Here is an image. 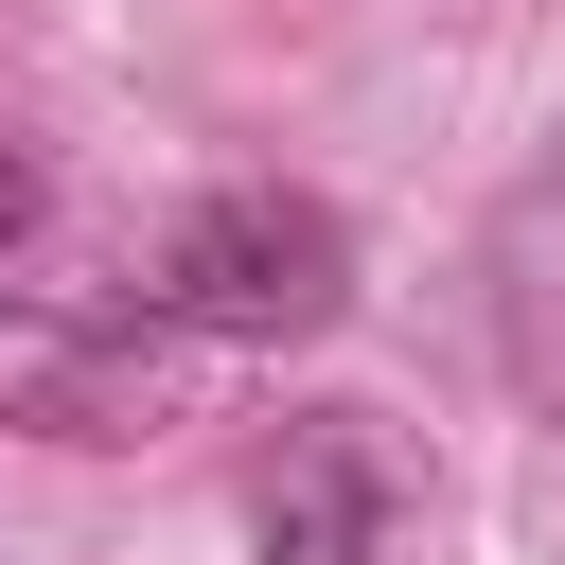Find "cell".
<instances>
[{"label":"cell","instance_id":"cell-1","mask_svg":"<svg viewBox=\"0 0 565 565\" xmlns=\"http://www.w3.org/2000/svg\"><path fill=\"white\" fill-rule=\"evenodd\" d=\"M141 318H159V335H230V353L335 335V318H353V230H335L318 194H282V177H230V194H194V212L159 230Z\"/></svg>","mask_w":565,"mask_h":565},{"label":"cell","instance_id":"cell-2","mask_svg":"<svg viewBox=\"0 0 565 565\" xmlns=\"http://www.w3.org/2000/svg\"><path fill=\"white\" fill-rule=\"evenodd\" d=\"M0 424H35V441H159V424H194V353L141 335V318L0 300Z\"/></svg>","mask_w":565,"mask_h":565},{"label":"cell","instance_id":"cell-3","mask_svg":"<svg viewBox=\"0 0 565 565\" xmlns=\"http://www.w3.org/2000/svg\"><path fill=\"white\" fill-rule=\"evenodd\" d=\"M477 282H494V371H512V406L565 424V124L494 177V212H477Z\"/></svg>","mask_w":565,"mask_h":565},{"label":"cell","instance_id":"cell-4","mask_svg":"<svg viewBox=\"0 0 565 565\" xmlns=\"http://www.w3.org/2000/svg\"><path fill=\"white\" fill-rule=\"evenodd\" d=\"M247 547L265 565H371L388 547V459L353 424H282L265 477H247Z\"/></svg>","mask_w":565,"mask_h":565},{"label":"cell","instance_id":"cell-5","mask_svg":"<svg viewBox=\"0 0 565 565\" xmlns=\"http://www.w3.org/2000/svg\"><path fill=\"white\" fill-rule=\"evenodd\" d=\"M35 212H53V177H35V141H0V247H18Z\"/></svg>","mask_w":565,"mask_h":565}]
</instances>
